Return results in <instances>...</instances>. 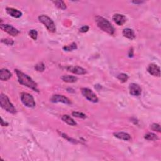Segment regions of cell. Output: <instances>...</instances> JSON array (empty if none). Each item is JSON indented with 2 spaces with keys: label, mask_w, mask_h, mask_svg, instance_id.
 <instances>
[{
  "label": "cell",
  "mask_w": 161,
  "mask_h": 161,
  "mask_svg": "<svg viewBox=\"0 0 161 161\" xmlns=\"http://www.w3.org/2000/svg\"><path fill=\"white\" fill-rule=\"evenodd\" d=\"M15 72L16 74L17 77H18V80L20 84L24 85L33 91L38 92L37 84L30 76L18 69H15Z\"/></svg>",
  "instance_id": "6da1fadb"
},
{
  "label": "cell",
  "mask_w": 161,
  "mask_h": 161,
  "mask_svg": "<svg viewBox=\"0 0 161 161\" xmlns=\"http://www.w3.org/2000/svg\"><path fill=\"white\" fill-rule=\"evenodd\" d=\"M96 24L100 29L106 32L110 35H113L114 33V28L108 20L104 18L103 17L97 16L95 18Z\"/></svg>",
  "instance_id": "7a4b0ae2"
},
{
  "label": "cell",
  "mask_w": 161,
  "mask_h": 161,
  "mask_svg": "<svg viewBox=\"0 0 161 161\" xmlns=\"http://www.w3.org/2000/svg\"><path fill=\"white\" fill-rule=\"evenodd\" d=\"M0 104H1V106L6 111L12 114L16 113V111L15 108L12 103L10 102L7 95L3 94H1L0 95Z\"/></svg>",
  "instance_id": "3957f363"
},
{
  "label": "cell",
  "mask_w": 161,
  "mask_h": 161,
  "mask_svg": "<svg viewBox=\"0 0 161 161\" xmlns=\"http://www.w3.org/2000/svg\"><path fill=\"white\" fill-rule=\"evenodd\" d=\"M39 21L42 23V24L47 28L48 30L50 32L54 33L56 32V27L53 20H52L50 17L47 15H42L38 16Z\"/></svg>",
  "instance_id": "277c9868"
},
{
  "label": "cell",
  "mask_w": 161,
  "mask_h": 161,
  "mask_svg": "<svg viewBox=\"0 0 161 161\" xmlns=\"http://www.w3.org/2000/svg\"><path fill=\"white\" fill-rule=\"evenodd\" d=\"M20 98L24 105L28 108H33L35 106V101L33 97L29 93H22L20 95Z\"/></svg>",
  "instance_id": "5b68a950"
},
{
  "label": "cell",
  "mask_w": 161,
  "mask_h": 161,
  "mask_svg": "<svg viewBox=\"0 0 161 161\" xmlns=\"http://www.w3.org/2000/svg\"><path fill=\"white\" fill-rule=\"evenodd\" d=\"M81 93L88 100L93 103L98 102V97H97L94 92L90 89L87 88H83L81 89Z\"/></svg>",
  "instance_id": "8992f818"
},
{
  "label": "cell",
  "mask_w": 161,
  "mask_h": 161,
  "mask_svg": "<svg viewBox=\"0 0 161 161\" xmlns=\"http://www.w3.org/2000/svg\"><path fill=\"white\" fill-rule=\"evenodd\" d=\"M1 29L3 30V31L6 32L7 33H8L9 35L13 36V37H15L17 36L20 33V32L15 28V27H13V26H11L10 25H1Z\"/></svg>",
  "instance_id": "52a82bcc"
},
{
  "label": "cell",
  "mask_w": 161,
  "mask_h": 161,
  "mask_svg": "<svg viewBox=\"0 0 161 161\" xmlns=\"http://www.w3.org/2000/svg\"><path fill=\"white\" fill-rule=\"evenodd\" d=\"M50 101L53 103H62L67 105L71 104V101L69 99L64 96L60 95H53L50 98Z\"/></svg>",
  "instance_id": "ba28073f"
},
{
  "label": "cell",
  "mask_w": 161,
  "mask_h": 161,
  "mask_svg": "<svg viewBox=\"0 0 161 161\" xmlns=\"http://www.w3.org/2000/svg\"><path fill=\"white\" fill-rule=\"evenodd\" d=\"M147 71L148 73L154 76L159 77L160 76V67L156 64H150L147 67Z\"/></svg>",
  "instance_id": "9c48e42d"
},
{
  "label": "cell",
  "mask_w": 161,
  "mask_h": 161,
  "mask_svg": "<svg viewBox=\"0 0 161 161\" xmlns=\"http://www.w3.org/2000/svg\"><path fill=\"white\" fill-rule=\"evenodd\" d=\"M130 94L132 96H139L142 93V88L139 85L135 83H131L129 86Z\"/></svg>",
  "instance_id": "30bf717a"
},
{
  "label": "cell",
  "mask_w": 161,
  "mask_h": 161,
  "mask_svg": "<svg viewBox=\"0 0 161 161\" xmlns=\"http://www.w3.org/2000/svg\"><path fill=\"white\" fill-rule=\"evenodd\" d=\"M66 69L68 71L76 74H79V75H83V74H85L86 73V69L79 66H69Z\"/></svg>",
  "instance_id": "8fae6325"
},
{
  "label": "cell",
  "mask_w": 161,
  "mask_h": 161,
  "mask_svg": "<svg viewBox=\"0 0 161 161\" xmlns=\"http://www.w3.org/2000/svg\"><path fill=\"white\" fill-rule=\"evenodd\" d=\"M113 20L115 22V24L119 26L123 25L126 22V17L123 15L115 14L113 16Z\"/></svg>",
  "instance_id": "7c38bea8"
},
{
  "label": "cell",
  "mask_w": 161,
  "mask_h": 161,
  "mask_svg": "<svg viewBox=\"0 0 161 161\" xmlns=\"http://www.w3.org/2000/svg\"><path fill=\"white\" fill-rule=\"evenodd\" d=\"M6 11H7L8 14H9L10 16L15 18H20L22 16V13L20 11L16 9H14L13 8H6Z\"/></svg>",
  "instance_id": "4fadbf2b"
},
{
  "label": "cell",
  "mask_w": 161,
  "mask_h": 161,
  "mask_svg": "<svg viewBox=\"0 0 161 161\" xmlns=\"http://www.w3.org/2000/svg\"><path fill=\"white\" fill-rule=\"evenodd\" d=\"M11 76H12V74L7 69H2L0 71V79L1 80H7L10 79Z\"/></svg>",
  "instance_id": "5bb4252c"
},
{
  "label": "cell",
  "mask_w": 161,
  "mask_h": 161,
  "mask_svg": "<svg viewBox=\"0 0 161 161\" xmlns=\"http://www.w3.org/2000/svg\"><path fill=\"white\" fill-rule=\"evenodd\" d=\"M123 35L125 37L130 40H133L135 37V34L134 31L131 28H125L123 30Z\"/></svg>",
  "instance_id": "9a60e30c"
},
{
  "label": "cell",
  "mask_w": 161,
  "mask_h": 161,
  "mask_svg": "<svg viewBox=\"0 0 161 161\" xmlns=\"http://www.w3.org/2000/svg\"><path fill=\"white\" fill-rule=\"evenodd\" d=\"M113 135L114 137L121 140H130L131 139L130 135L125 132H116V133H114Z\"/></svg>",
  "instance_id": "2e32d148"
},
{
  "label": "cell",
  "mask_w": 161,
  "mask_h": 161,
  "mask_svg": "<svg viewBox=\"0 0 161 161\" xmlns=\"http://www.w3.org/2000/svg\"><path fill=\"white\" fill-rule=\"evenodd\" d=\"M61 118H62V121H64V122H66V123H67L68 125H69L75 126L77 125L76 122H75V121H74V120L72 119L71 117H69V115H67V114H64V115H63Z\"/></svg>",
  "instance_id": "e0dca14e"
},
{
  "label": "cell",
  "mask_w": 161,
  "mask_h": 161,
  "mask_svg": "<svg viewBox=\"0 0 161 161\" xmlns=\"http://www.w3.org/2000/svg\"><path fill=\"white\" fill-rule=\"evenodd\" d=\"M61 79L64 80L66 83H73L77 81L78 78L76 76H70V75H66L64 76L61 78Z\"/></svg>",
  "instance_id": "ac0fdd59"
},
{
  "label": "cell",
  "mask_w": 161,
  "mask_h": 161,
  "mask_svg": "<svg viewBox=\"0 0 161 161\" xmlns=\"http://www.w3.org/2000/svg\"><path fill=\"white\" fill-rule=\"evenodd\" d=\"M145 139L147 140H151V141H154V140H156L158 139L157 136L154 134L153 133H151V132H149V133H147V134H145Z\"/></svg>",
  "instance_id": "d6986e66"
},
{
  "label": "cell",
  "mask_w": 161,
  "mask_h": 161,
  "mask_svg": "<svg viewBox=\"0 0 161 161\" xmlns=\"http://www.w3.org/2000/svg\"><path fill=\"white\" fill-rule=\"evenodd\" d=\"M53 3L57 8H59L61 10H66L67 8L66 3L62 1H54Z\"/></svg>",
  "instance_id": "ffe728a7"
},
{
  "label": "cell",
  "mask_w": 161,
  "mask_h": 161,
  "mask_svg": "<svg viewBox=\"0 0 161 161\" xmlns=\"http://www.w3.org/2000/svg\"><path fill=\"white\" fill-rule=\"evenodd\" d=\"M76 49H77V45H76V44L75 43H72L69 45L64 46V47H63V49H64L65 51H71L73 50H75Z\"/></svg>",
  "instance_id": "44dd1931"
},
{
  "label": "cell",
  "mask_w": 161,
  "mask_h": 161,
  "mask_svg": "<svg viewBox=\"0 0 161 161\" xmlns=\"http://www.w3.org/2000/svg\"><path fill=\"white\" fill-rule=\"evenodd\" d=\"M35 69L38 72H43L45 70V65L43 62H39L35 66Z\"/></svg>",
  "instance_id": "7402d4cb"
},
{
  "label": "cell",
  "mask_w": 161,
  "mask_h": 161,
  "mask_svg": "<svg viewBox=\"0 0 161 161\" xmlns=\"http://www.w3.org/2000/svg\"><path fill=\"white\" fill-rule=\"evenodd\" d=\"M118 79L120 80L121 82L125 83V82H126V80H128L129 76H128L127 74L122 73V74H120L118 76Z\"/></svg>",
  "instance_id": "603a6c76"
},
{
  "label": "cell",
  "mask_w": 161,
  "mask_h": 161,
  "mask_svg": "<svg viewBox=\"0 0 161 161\" xmlns=\"http://www.w3.org/2000/svg\"><path fill=\"white\" fill-rule=\"evenodd\" d=\"M72 116L75 117H77V118H86V115L85 114L83 113H80V112H72Z\"/></svg>",
  "instance_id": "cb8c5ba5"
},
{
  "label": "cell",
  "mask_w": 161,
  "mask_h": 161,
  "mask_svg": "<svg viewBox=\"0 0 161 161\" xmlns=\"http://www.w3.org/2000/svg\"><path fill=\"white\" fill-rule=\"evenodd\" d=\"M29 35L30 37H32L33 40H36L37 39L38 37V32L37 30H31L29 32Z\"/></svg>",
  "instance_id": "d4e9b609"
},
{
  "label": "cell",
  "mask_w": 161,
  "mask_h": 161,
  "mask_svg": "<svg viewBox=\"0 0 161 161\" xmlns=\"http://www.w3.org/2000/svg\"><path fill=\"white\" fill-rule=\"evenodd\" d=\"M151 128L154 131H156L157 132H160V125H159L157 123H153L151 125Z\"/></svg>",
  "instance_id": "484cf974"
},
{
  "label": "cell",
  "mask_w": 161,
  "mask_h": 161,
  "mask_svg": "<svg viewBox=\"0 0 161 161\" xmlns=\"http://www.w3.org/2000/svg\"><path fill=\"white\" fill-rule=\"evenodd\" d=\"M1 42L5 44L6 45H12L14 44V42L13 41V40L10 39V38H5V39H2Z\"/></svg>",
  "instance_id": "4316f807"
},
{
  "label": "cell",
  "mask_w": 161,
  "mask_h": 161,
  "mask_svg": "<svg viewBox=\"0 0 161 161\" xmlns=\"http://www.w3.org/2000/svg\"><path fill=\"white\" fill-rule=\"evenodd\" d=\"M89 28L88 26H83V27L80 28L79 31H80V32H81V33H86L89 30Z\"/></svg>",
  "instance_id": "83f0119b"
},
{
  "label": "cell",
  "mask_w": 161,
  "mask_h": 161,
  "mask_svg": "<svg viewBox=\"0 0 161 161\" xmlns=\"http://www.w3.org/2000/svg\"><path fill=\"white\" fill-rule=\"evenodd\" d=\"M1 126H5V125H8V123H4V121H3V118H1Z\"/></svg>",
  "instance_id": "f1b7e54d"
}]
</instances>
